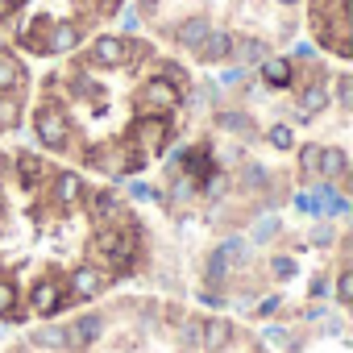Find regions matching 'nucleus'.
I'll return each instance as SVG.
<instances>
[{"label":"nucleus","mask_w":353,"mask_h":353,"mask_svg":"<svg viewBox=\"0 0 353 353\" xmlns=\"http://www.w3.org/2000/svg\"><path fill=\"white\" fill-rule=\"evenodd\" d=\"M166 137H170V117H162V112H145L129 125V141L137 154H162Z\"/></svg>","instance_id":"4"},{"label":"nucleus","mask_w":353,"mask_h":353,"mask_svg":"<svg viewBox=\"0 0 353 353\" xmlns=\"http://www.w3.org/2000/svg\"><path fill=\"white\" fill-rule=\"evenodd\" d=\"M30 303H34V312H38V316H54V312L67 303V295L59 291V283L42 279V283H34V291H30Z\"/></svg>","instance_id":"10"},{"label":"nucleus","mask_w":353,"mask_h":353,"mask_svg":"<svg viewBox=\"0 0 353 353\" xmlns=\"http://www.w3.org/2000/svg\"><path fill=\"white\" fill-rule=\"evenodd\" d=\"M129 212L121 208V196L117 192H96L92 196V221L96 225H121Z\"/></svg>","instance_id":"8"},{"label":"nucleus","mask_w":353,"mask_h":353,"mask_svg":"<svg viewBox=\"0 0 353 353\" xmlns=\"http://www.w3.org/2000/svg\"><path fill=\"white\" fill-rule=\"evenodd\" d=\"M241 183H245V188H254V192H262V188L270 183V174H266L262 166H245V170H241Z\"/></svg>","instance_id":"23"},{"label":"nucleus","mask_w":353,"mask_h":353,"mask_svg":"<svg viewBox=\"0 0 353 353\" xmlns=\"http://www.w3.org/2000/svg\"><path fill=\"white\" fill-rule=\"evenodd\" d=\"M104 287H108V274L96 270V266H79V270L71 274V295H75V299H92V295H100Z\"/></svg>","instance_id":"9"},{"label":"nucleus","mask_w":353,"mask_h":353,"mask_svg":"<svg viewBox=\"0 0 353 353\" xmlns=\"http://www.w3.org/2000/svg\"><path fill=\"white\" fill-rule=\"evenodd\" d=\"M312 241H316V245H332V225H328V216H320V225L312 229Z\"/></svg>","instance_id":"29"},{"label":"nucleus","mask_w":353,"mask_h":353,"mask_svg":"<svg viewBox=\"0 0 353 353\" xmlns=\"http://www.w3.org/2000/svg\"><path fill=\"white\" fill-rule=\"evenodd\" d=\"M129 196H137V200H158V192H154L150 183H133V188H129Z\"/></svg>","instance_id":"32"},{"label":"nucleus","mask_w":353,"mask_h":353,"mask_svg":"<svg viewBox=\"0 0 353 353\" xmlns=\"http://www.w3.org/2000/svg\"><path fill=\"white\" fill-rule=\"evenodd\" d=\"M26 117V100L21 92H0V129H17Z\"/></svg>","instance_id":"16"},{"label":"nucleus","mask_w":353,"mask_h":353,"mask_svg":"<svg viewBox=\"0 0 353 353\" xmlns=\"http://www.w3.org/2000/svg\"><path fill=\"white\" fill-rule=\"evenodd\" d=\"M71 112L54 100V96H46L42 104H38V112H34V129H38V141L46 145V150H67V141H71Z\"/></svg>","instance_id":"3"},{"label":"nucleus","mask_w":353,"mask_h":353,"mask_svg":"<svg viewBox=\"0 0 353 353\" xmlns=\"http://www.w3.org/2000/svg\"><path fill=\"white\" fill-rule=\"evenodd\" d=\"M216 125H221L225 133H254V121H250L245 112H237V108H225V112H216Z\"/></svg>","instance_id":"19"},{"label":"nucleus","mask_w":353,"mask_h":353,"mask_svg":"<svg viewBox=\"0 0 353 353\" xmlns=\"http://www.w3.org/2000/svg\"><path fill=\"white\" fill-rule=\"evenodd\" d=\"M307 26L316 46L349 59V0H307Z\"/></svg>","instance_id":"2"},{"label":"nucleus","mask_w":353,"mask_h":353,"mask_svg":"<svg viewBox=\"0 0 353 353\" xmlns=\"http://www.w3.org/2000/svg\"><path fill=\"white\" fill-rule=\"evenodd\" d=\"M125 9V0H0V26L13 34V42L30 54H46V38L59 21H75L96 30Z\"/></svg>","instance_id":"1"},{"label":"nucleus","mask_w":353,"mask_h":353,"mask_svg":"<svg viewBox=\"0 0 353 353\" xmlns=\"http://www.w3.org/2000/svg\"><path fill=\"white\" fill-rule=\"evenodd\" d=\"M96 71H117L121 63H125V34H100L92 46H88V54H83Z\"/></svg>","instance_id":"5"},{"label":"nucleus","mask_w":353,"mask_h":353,"mask_svg":"<svg viewBox=\"0 0 353 353\" xmlns=\"http://www.w3.org/2000/svg\"><path fill=\"white\" fill-rule=\"evenodd\" d=\"M67 332H71V349H79V345H92V341L104 332V316L88 312V316H79V320H75Z\"/></svg>","instance_id":"13"},{"label":"nucleus","mask_w":353,"mask_h":353,"mask_svg":"<svg viewBox=\"0 0 353 353\" xmlns=\"http://www.w3.org/2000/svg\"><path fill=\"white\" fill-rule=\"evenodd\" d=\"M179 336H183V345H188V349H192V345H200V320L183 324V332H179Z\"/></svg>","instance_id":"31"},{"label":"nucleus","mask_w":353,"mask_h":353,"mask_svg":"<svg viewBox=\"0 0 353 353\" xmlns=\"http://www.w3.org/2000/svg\"><path fill=\"white\" fill-rule=\"evenodd\" d=\"M26 88V67L13 59V50L0 54V92H21Z\"/></svg>","instance_id":"14"},{"label":"nucleus","mask_w":353,"mask_h":353,"mask_svg":"<svg viewBox=\"0 0 353 353\" xmlns=\"http://www.w3.org/2000/svg\"><path fill=\"white\" fill-rule=\"evenodd\" d=\"M328 100H332L328 79H324V75H312V79L299 88V117H316V112H324Z\"/></svg>","instance_id":"7"},{"label":"nucleus","mask_w":353,"mask_h":353,"mask_svg":"<svg viewBox=\"0 0 353 353\" xmlns=\"http://www.w3.org/2000/svg\"><path fill=\"white\" fill-rule=\"evenodd\" d=\"M50 196H54V204H59V208H79V204L88 200V188H83V179H79L75 170H59V174H54Z\"/></svg>","instance_id":"6"},{"label":"nucleus","mask_w":353,"mask_h":353,"mask_svg":"<svg viewBox=\"0 0 353 353\" xmlns=\"http://www.w3.org/2000/svg\"><path fill=\"white\" fill-rule=\"evenodd\" d=\"M320 154H324V145H303V150H299V170H303V179H320Z\"/></svg>","instance_id":"20"},{"label":"nucleus","mask_w":353,"mask_h":353,"mask_svg":"<svg viewBox=\"0 0 353 353\" xmlns=\"http://www.w3.org/2000/svg\"><path fill=\"white\" fill-rule=\"evenodd\" d=\"M266 137H270V145H274V150H291V145H295V133H291L287 125H274Z\"/></svg>","instance_id":"25"},{"label":"nucleus","mask_w":353,"mask_h":353,"mask_svg":"<svg viewBox=\"0 0 353 353\" xmlns=\"http://www.w3.org/2000/svg\"><path fill=\"white\" fill-rule=\"evenodd\" d=\"M279 229H283V225H279L274 216H266V221L254 229V241H258V245H262V241H274V237H279Z\"/></svg>","instance_id":"27"},{"label":"nucleus","mask_w":353,"mask_h":353,"mask_svg":"<svg viewBox=\"0 0 353 353\" xmlns=\"http://www.w3.org/2000/svg\"><path fill=\"white\" fill-rule=\"evenodd\" d=\"M312 295H316V299H324V295H328V279H320V274H316V279H312Z\"/></svg>","instance_id":"34"},{"label":"nucleus","mask_w":353,"mask_h":353,"mask_svg":"<svg viewBox=\"0 0 353 353\" xmlns=\"http://www.w3.org/2000/svg\"><path fill=\"white\" fill-rule=\"evenodd\" d=\"M336 299H341V307L353 303V274H349V262H345L341 274H336Z\"/></svg>","instance_id":"22"},{"label":"nucleus","mask_w":353,"mask_h":353,"mask_svg":"<svg viewBox=\"0 0 353 353\" xmlns=\"http://www.w3.org/2000/svg\"><path fill=\"white\" fill-rule=\"evenodd\" d=\"M34 345L38 349H71V332L63 324H42V328H34Z\"/></svg>","instance_id":"17"},{"label":"nucleus","mask_w":353,"mask_h":353,"mask_svg":"<svg viewBox=\"0 0 353 353\" xmlns=\"http://www.w3.org/2000/svg\"><path fill=\"white\" fill-rule=\"evenodd\" d=\"M17 312V283H9V279H0V316H13Z\"/></svg>","instance_id":"21"},{"label":"nucleus","mask_w":353,"mask_h":353,"mask_svg":"<svg viewBox=\"0 0 353 353\" xmlns=\"http://www.w3.org/2000/svg\"><path fill=\"white\" fill-rule=\"evenodd\" d=\"M291 79H295V63L291 59H262V83L266 88H291Z\"/></svg>","instance_id":"12"},{"label":"nucleus","mask_w":353,"mask_h":353,"mask_svg":"<svg viewBox=\"0 0 353 353\" xmlns=\"http://www.w3.org/2000/svg\"><path fill=\"white\" fill-rule=\"evenodd\" d=\"M225 270H229V258L216 250V254H212V262H208V279H225Z\"/></svg>","instance_id":"30"},{"label":"nucleus","mask_w":353,"mask_h":353,"mask_svg":"<svg viewBox=\"0 0 353 353\" xmlns=\"http://www.w3.org/2000/svg\"><path fill=\"white\" fill-rule=\"evenodd\" d=\"M332 96H336L341 104H349V100H353V83H349V75H336V83H332Z\"/></svg>","instance_id":"28"},{"label":"nucleus","mask_w":353,"mask_h":353,"mask_svg":"<svg viewBox=\"0 0 353 353\" xmlns=\"http://www.w3.org/2000/svg\"><path fill=\"white\" fill-rule=\"evenodd\" d=\"M274 274H279V279H291V274H295V262H291V258H274Z\"/></svg>","instance_id":"33"},{"label":"nucleus","mask_w":353,"mask_h":353,"mask_svg":"<svg viewBox=\"0 0 353 353\" xmlns=\"http://www.w3.org/2000/svg\"><path fill=\"white\" fill-rule=\"evenodd\" d=\"M221 254H225L229 262H245V254H250V241H241V237H229V241L221 245Z\"/></svg>","instance_id":"24"},{"label":"nucleus","mask_w":353,"mask_h":353,"mask_svg":"<svg viewBox=\"0 0 353 353\" xmlns=\"http://www.w3.org/2000/svg\"><path fill=\"white\" fill-rule=\"evenodd\" d=\"M17 179H21V188H38L42 179H46V162L38 158V154H17Z\"/></svg>","instance_id":"15"},{"label":"nucleus","mask_w":353,"mask_h":353,"mask_svg":"<svg viewBox=\"0 0 353 353\" xmlns=\"http://www.w3.org/2000/svg\"><path fill=\"white\" fill-rule=\"evenodd\" d=\"M345 170H349V158H345V150L328 145V150L320 154V179H345Z\"/></svg>","instance_id":"18"},{"label":"nucleus","mask_w":353,"mask_h":353,"mask_svg":"<svg viewBox=\"0 0 353 353\" xmlns=\"http://www.w3.org/2000/svg\"><path fill=\"white\" fill-rule=\"evenodd\" d=\"M229 341H233V324H229V320H221V316L200 320V345H204L208 353H221Z\"/></svg>","instance_id":"11"},{"label":"nucleus","mask_w":353,"mask_h":353,"mask_svg":"<svg viewBox=\"0 0 353 353\" xmlns=\"http://www.w3.org/2000/svg\"><path fill=\"white\" fill-rule=\"evenodd\" d=\"M183 166L196 174V179H204V174H208V158H204V150H192V154L183 158Z\"/></svg>","instance_id":"26"}]
</instances>
